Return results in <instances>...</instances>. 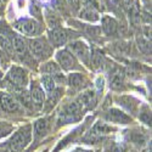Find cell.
<instances>
[{
    "label": "cell",
    "mask_w": 152,
    "mask_h": 152,
    "mask_svg": "<svg viewBox=\"0 0 152 152\" xmlns=\"http://www.w3.org/2000/svg\"><path fill=\"white\" fill-rule=\"evenodd\" d=\"M31 137H32V126L31 125L23 126V128L17 130L11 136V139L7 142L9 150L11 152H21L29 145Z\"/></svg>",
    "instance_id": "6da1fadb"
},
{
    "label": "cell",
    "mask_w": 152,
    "mask_h": 152,
    "mask_svg": "<svg viewBox=\"0 0 152 152\" xmlns=\"http://www.w3.org/2000/svg\"><path fill=\"white\" fill-rule=\"evenodd\" d=\"M28 48L31 54L37 60H44L51 54V46L45 38H34L28 42Z\"/></svg>",
    "instance_id": "7a4b0ae2"
},
{
    "label": "cell",
    "mask_w": 152,
    "mask_h": 152,
    "mask_svg": "<svg viewBox=\"0 0 152 152\" xmlns=\"http://www.w3.org/2000/svg\"><path fill=\"white\" fill-rule=\"evenodd\" d=\"M15 28L18 29L22 34L34 37L42 33V24L32 18H21L15 23Z\"/></svg>",
    "instance_id": "3957f363"
},
{
    "label": "cell",
    "mask_w": 152,
    "mask_h": 152,
    "mask_svg": "<svg viewBox=\"0 0 152 152\" xmlns=\"http://www.w3.org/2000/svg\"><path fill=\"white\" fill-rule=\"evenodd\" d=\"M67 50L75 58H77V57L80 58L85 63V65H88V63L90 62V56H91L90 49H89V46H88L84 42H82V40H73V42L69 43Z\"/></svg>",
    "instance_id": "277c9868"
},
{
    "label": "cell",
    "mask_w": 152,
    "mask_h": 152,
    "mask_svg": "<svg viewBox=\"0 0 152 152\" xmlns=\"http://www.w3.org/2000/svg\"><path fill=\"white\" fill-rule=\"evenodd\" d=\"M56 60L60 63V68L65 69V71H74V69H78V61L75 58L67 49L65 50H60L56 54Z\"/></svg>",
    "instance_id": "5b68a950"
},
{
    "label": "cell",
    "mask_w": 152,
    "mask_h": 152,
    "mask_svg": "<svg viewBox=\"0 0 152 152\" xmlns=\"http://www.w3.org/2000/svg\"><path fill=\"white\" fill-rule=\"evenodd\" d=\"M7 79L12 85L17 88H24L28 84V73L22 67L14 66L7 74Z\"/></svg>",
    "instance_id": "8992f818"
},
{
    "label": "cell",
    "mask_w": 152,
    "mask_h": 152,
    "mask_svg": "<svg viewBox=\"0 0 152 152\" xmlns=\"http://www.w3.org/2000/svg\"><path fill=\"white\" fill-rule=\"evenodd\" d=\"M73 32L65 29V28H55L49 33V38H50V43L54 46H61L65 45L67 42H69L72 39Z\"/></svg>",
    "instance_id": "52a82bcc"
},
{
    "label": "cell",
    "mask_w": 152,
    "mask_h": 152,
    "mask_svg": "<svg viewBox=\"0 0 152 152\" xmlns=\"http://www.w3.org/2000/svg\"><path fill=\"white\" fill-rule=\"evenodd\" d=\"M0 107L3 111L14 113L20 111V102L7 93H0Z\"/></svg>",
    "instance_id": "ba28073f"
},
{
    "label": "cell",
    "mask_w": 152,
    "mask_h": 152,
    "mask_svg": "<svg viewBox=\"0 0 152 152\" xmlns=\"http://www.w3.org/2000/svg\"><path fill=\"white\" fill-rule=\"evenodd\" d=\"M106 119L111 123H116V124H129L133 122L132 117L128 116L126 113H124L123 111L118 110V108H111L108 110V112L106 113Z\"/></svg>",
    "instance_id": "9c48e42d"
},
{
    "label": "cell",
    "mask_w": 152,
    "mask_h": 152,
    "mask_svg": "<svg viewBox=\"0 0 152 152\" xmlns=\"http://www.w3.org/2000/svg\"><path fill=\"white\" fill-rule=\"evenodd\" d=\"M32 102L34 106H37L38 108H40L44 104L45 100V91L43 90V88L38 84L37 82H33L31 85V91H29Z\"/></svg>",
    "instance_id": "30bf717a"
},
{
    "label": "cell",
    "mask_w": 152,
    "mask_h": 152,
    "mask_svg": "<svg viewBox=\"0 0 152 152\" xmlns=\"http://www.w3.org/2000/svg\"><path fill=\"white\" fill-rule=\"evenodd\" d=\"M49 129H50V123H49L48 118L38 119V121L34 123V130H33L35 141L43 139V137L49 133Z\"/></svg>",
    "instance_id": "8fae6325"
},
{
    "label": "cell",
    "mask_w": 152,
    "mask_h": 152,
    "mask_svg": "<svg viewBox=\"0 0 152 152\" xmlns=\"http://www.w3.org/2000/svg\"><path fill=\"white\" fill-rule=\"evenodd\" d=\"M102 29L106 34H115L117 31V21L110 16L102 17Z\"/></svg>",
    "instance_id": "7c38bea8"
},
{
    "label": "cell",
    "mask_w": 152,
    "mask_h": 152,
    "mask_svg": "<svg viewBox=\"0 0 152 152\" xmlns=\"http://www.w3.org/2000/svg\"><path fill=\"white\" fill-rule=\"evenodd\" d=\"M79 17L85 20V21H89V22H96L99 20V15L97 12L91 7V6H85L80 10L79 12Z\"/></svg>",
    "instance_id": "4fadbf2b"
},
{
    "label": "cell",
    "mask_w": 152,
    "mask_h": 152,
    "mask_svg": "<svg viewBox=\"0 0 152 152\" xmlns=\"http://www.w3.org/2000/svg\"><path fill=\"white\" fill-rule=\"evenodd\" d=\"M42 72L44 74H49V75H51V77H55L56 74L61 73V68L56 62L50 61V62H46L44 66H42Z\"/></svg>",
    "instance_id": "5bb4252c"
},
{
    "label": "cell",
    "mask_w": 152,
    "mask_h": 152,
    "mask_svg": "<svg viewBox=\"0 0 152 152\" xmlns=\"http://www.w3.org/2000/svg\"><path fill=\"white\" fill-rule=\"evenodd\" d=\"M68 83L72 88H74V89H80L83 86V84L85 83V78L80 73H72L68 77Z\"/></svg>",
    "instance_id": "9a60e30c"
},
{
    "label": "cell",
    "mask_w": 152,
    "mask_h": 152,
    "mask_svg": "<svg viewBox=\"0 0 152 152\" xmlns=\"http://www.w3.org/2000/svg\"><path fill=\"white\" fill-rule=\"evenodd\" d=\"M90 63L94 69L99 71L104 67V63H105V58L102 56V54H101L100 51H97V50H95L94 54L90 56Z\"/></svg>",
    "instance_id": "2e32d148"
},
{
    "label": "cell",
    "mask_w": 152,
    "mask_h": 152,
    "mask_svg": "<svg viewBox=\"0 0 152 152\" xmlns=\"http://www.w3.org/2000/svg\"><path fill=\"white\" fill-rule=\"evenodd\" d=\"M123 78H124V74L121 69H117L115 73L112 74V78H111V86L113 89H121V86L123 85Z\"/></svg>",
    "instance_id": "e0dca14e"
},
{
    "label": "cell",
    "mask_w": 152,
    "mask_h": 152,
    "mask_svg": "<svg viewBox=\"0 0 152 152\" xmlns=\"http://www.w3.org/2000/svg\"><path fill=\"white\" fill-rule=\"evenodd\" d=\"M0 46H1L3 51H5L9 56L14 55V49H12V44H11V40L9 39V37L0 34Z\"/></svg>",
    "instance_id": "ac0fdd59"
},
{
    "label": "cell",
    "mask_w": 152,
    "mask_h": 152,
    "mask_svg": "<svg viewBox=\"0 0 152 152\" xmlns=\"http://www.w3.org/2000/svg\"><path fill=\"white\" fill-rule=\"evenodd\" d=\"M113 128L110 126L107 123H104V122H97L94 128H93V134L94 135H101V134H106V133H110L112 132Z\"/></svg>",
    "instance_id": "d6986e66"
},
{
    "label": "cell",
    "mask_w": 152,
    "mask_h": 152,
    "mask_svg": "<svg viewBox=\"0 0 152 152\" xmlns=\"http://www.w3.org/2000/svg\"><path fill=\"white\" fill-rule=\"evenodd\" d=\"M42 83H43V86L44 89L49 93H51L53 90H55V80L51 75L49 74H44L42 77Z\"/></svg>",
    "instance_id": "ffe728a7"
},
{
    "label": "cell",
    "mask_w": 152,
    "mask_h": 152,
    "mask_svg": "<svg viewBox=\"0 0 152 152\" xmlns=\"http://www.w3.org/2000/svg\"><path fill=\"white\" fill-rule=\"evenodd\" d=\"M139 118H140L144 123L151 125V112H150V110L147 108V106H144V107L140 110V116H139Z\"/></svg>",
    "instance_id": "44dd1931"
},
{
    "label": "cell",
    "mask_w": 152,
    "mask_h": 152,
    "mask_svg": "<svg viewBox=\"0 0 152 152\" xmlns=\"http://www.w3.org/2000/svg\"><path fill=\"white\" fill-rule=\"evenodd\" d=\"M12 132V125L5 123V122H0V139L9 135Z\"/></svg>",
    "instance_id": "7402d4cb"
},
{
    "label": "cell",
    "mask_w": 152,
    "mask_h": 152,
    "mask_svg": "<svg viewBox=\"0 0 152 152\" xmlns=\"http://www.w3.org/2000/svg\"><path fill=\"white\" fill-rule=\"evenodd\" d=\"M68 4L73 7L74 11H78L80 9V0H68Z\"/></svg>",
    "instance_id": "603a6c76"
},
{
    "label": "cell",
    "mask_w": 152,
    "mask_h": 152,
    "mask_svg": "<svg viewBox=\"0 0 152 152\" xmlns=\"http://www.w3.org/2000/svg\"><path fill=\"white\" fill-rule=\"evenodd\" d=\"M73 152H93L90 150H83V148H77V150H74Z\"/></svg>",
    "instance_id": "cb8c5ba5"
},
{
    "label": "cell",
    "mask_w": 152,
    "mask_h": 152,
    "mask_svg": "<svg viewBox=\"0 0 152 152\" xmlns=\"http://www.w3.org/2000/svg\"><path fill=\"white\" fill-rule=\"evenodd\" d=\"M3 10V0H0V11Z\"/></svg>",
    "instance_id": "d4e9b609"
},
{
    "label": "cell",
    "mask_w": 152,
    "mask_h": 152,
    "mask_svg": "<svg viewBox=\"0 0 152 152\" xmlns=\"http://www.w3.org/2000/svg\"><path fill=\"white\" fill-rule=\"evenodd\" d=\"M3 1H6V0H3Z\"/></svg>",
    "instance_id": "484cf974"
}]
</instances>
